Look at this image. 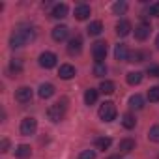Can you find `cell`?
<instances>
[{
    "label": "cell",
    "mask_w": 159,
    "mask_h": 159,
    "mask_svg": "<svg viewBox=\"0 0 159 159\" xmlns=\"http://www.w3.org/2000/svg\"><path fill=\"white\" fill-rule=\"evenodd\" d=\"M36 38V30L32 26H19L11 36H10V45L13 49H19L23 45H26L28 41H32Z\"/></svg>",
    "instance_id": "obj_1"
},
{
    "label": "cell",
    "mask_w": 159,
    "mask_h": 159,
    "mask_svg": "<svg viewBox=\"0 0 159 159\" xmlns=\"http://www.w3.org/2000/svg\"><path fill=\"white\" fill-rule=\"evenodd\" d=\"M98 114H99V118H101L103 122H112V120L116 118V105H114L112 101H105V103L99 107Z\"/></svg>",
    "instance_id": "obj_2"
},
{
    "label": "cell",
    "mask_w": 159,
    "mask_h": 159,
    "mask_svg": "<svg viewBox=\"0 0 159 159\" xmlns=\"http://www.w3.org/2000/svg\"><path fill=\"white\" fill-rule=\"evenodd\" d=\"M64 114H66V101L54 103V105H51L49 111H47V116H49L51 122H60V120L64 118Z\"/></svg>",
    "instance_id": "obj_3"
},
{
    "label": "cell",
    "mask_w": 159,
    "mask_h": 159,
    "mask_svg": "<svg viewBox=\"0 0 159 159\" xmlns=\"http://www.w3.org/2000/svg\"><path fill=\"white\" fill-rule=\"evenodd\" d=\"M36 129H38V120L36 118H25L21 122V135L30 137V135L36 133Z\"/></svg>",
    "instance_id": "obj_4"
},
{
    "label": "cell",
    "mask_w": 159,
    "mask_h": 159,
    "mask_svg": "<svg viewBox=\"0 0 159 159\" xmlns=\"http://www.w3.org/2000/svg\"><path fill=\"white\" fill-rule=\"evenodd\" d=\"M92 54L96 58V62H103L107 56V43L105 41H96L92 45Z\"/></svg>",
    "instance_id": "obj_5"
},
{
    "label": "cell",
    "mask_w": 159,
    "mask_h": 159,
    "mask_svg": "<svg viewBox=\"0 0 159 159\" xmlns=\"http://www.w3.org/2000/svg\"><path fill=\"white\" fill-rule=\"evenodd\" d=\"M56 60H58V58H56L54 52H49V51H47V52H41V54H39V66L45 67V69L54 67V66H56Z\"/></svg>",
    "instance_id": "obj_6"
},
{
    "label": "cell",
    "mask_w": 159,
    "mask_h": 159,
    "mask_svg": "<svg viewBox=\"0 0 159 159\" xmlns=\"http://www.w3.org/2000/svg\"><path fill=\"white\" fill-rule=\"evenodd\" d=\"M150 34H152V26H150L148 23H140V25L135 28V38H137L139 41L148 39V38H150Z\"/></svg>",
    "instance_id": "obj_7"
},
{
    "label": "cell",
    "mask_w": 159,
    "mask_h": 159,
    "mask_svg": "<svg viewBox=\"0 0 159 159\" xmlns=\"http://www.w3.org/2000/svg\"><path fill=\"white\" fill-rule=\"evenodd\" d=\"M67 36H69V28L66 25H60V26L52 28V39L54 41H64V39H67Z\"/></svg>",
    "instance_id": "obj_8"
},
{
    "label": "cell",
    "mask_w": 159,
    "mask_h": 159,
    "mask_svg": "<svg viewBox=\"0 0 159 159\" xmlns=\"http://www.w3.org/2000/svg\"><path fill=\"white\" fill-rule=\"evenodd\" d=\"M15 99H17L19 103H28V101L32 99V88H28V86H21V88L15 92Z\"/></svg>",
    "instance_id": "obj_9"
},
{
    "label": "cell",
    "mask_w": 159,
    "mask_h": 159,
    "mask_svg": "<svg viewBox=\"0 0 159 159\" xmlns=\"http://www.w3.org/2000/svg\"><path fill=\"white\" fill-rule=\"evenodd\" d=\"M129 49H127V45H124V43H118L116 47H114V56H116V60H122V62H127L129 60Z\"/></svg>",
    "instance_id": "obj_10"
},
{
    "label": "cell",
    "mask_w": 159,
    "mask_h": 159,
    "mask_svg": "<svg viewBox=\"0 0 159 159\" xmlns=\"http://www.w3.org/2000/svg\"><path fill=\"white\" fill-rule=\"evenodd\" d=\"M58 77L64 79V81H67V79H73L75 77V67L71 64H62L60 69H58Z\"/></svg>",
    "instance_id": "obj_11"
},
{
    "label": "cell",
    "mask_w": 159,
    "mask_h": 159,
    "mask_svg": "<svg viewBox=\"0 0 159 159\" xmlns=\"http://www.w3.org/2000/svg\"><path fill=\"white\" fill-rule=\"evenodd\" d=\"M81 49H83V39L79 38V36H75V38L69 39V45H67V52L69 54H79Z\"/></svg>",
    "instance_id": "obj_12"
},
{
    "label": "cell",
    "mask_w": 159,
    "mask_h": 159,
    "mask_svg": "<svg viewBox=\"0 0 159 159\" xmlns=\"http://www.w3.org/2000/svg\"><path fill=\"white\" fill-rule=\"evenodd\" d=\"M75 17H77L79 21L88 19V17H90V6H88V4H79V6L75 8Z\"/></svg>",
    "instance_id": "obj_13"
},
{
    "label": "cell",
    "mask_w": 159,
    "mask_h": 159,
    "mask_svg": "<svg viewBox=\"0 0 159 159\" xmlns=\"http://www.w3.org/2000/svg\"><path fill=\"white\" fill-rule=\"evenodd\" d=\"M129 32H131V23H129V21H125V19L118 21V25H116V34H118L120 38H125Z\"/></svg>",
    "instance_id": "obj_14"
},
{
    "label": "cell",
    "mask_w": 159,
    "mask_h": 159,
    "mask_svg": "<svg viewBox=\"0 0 159 159\" xmlns=\"http://www.w3.org/2000/svg\"><path fill=\"white\" fill-rule=\"evenodd\" d=\"M38 94H39V98H41V99H49V98H52V96H54V86H52V84H49V83H45V84H41V86H39Z\"/></svg>",
    "instance_id": "obj_15"
},
{
    "label": "cell",
    "mask_w": 159,
    "mask_h": 159,
    "mask_svg": "<svg viewBox=\"0 0 159 159\" xmlns=\"http://www.w3.org/2000/svg\"><path fill=\"white\" fill-rule=\"evenodd\" d=\"M66 15H67V6L66 4H56L51 11V17H54V19H64Z\"/></svg>",
    "instance_id": "obj_16"
},
{
    "label": "cell",
    "mask_w": 159,
    "mask_h": 159,
    "mask_svg": "<svg viewBox=\"0 0 159 159\" xmlns=\"http://www.w3.org/2000/svg\"><path fill=\"white\" fill-rule=\"evenodd\" d=\"M118 150H120V153H129V152H133V150H135V140H133V139H124V140H120Z\"/></svg>",
    "instance_id": "obj_17"
},
{
    "label": "cell",
    "mask_w": 159,
    "mask_h": 159,
    "mask_svg": "<svg viewBox=\"0 0 159 159\" xmlns=\"http://www.w3.org/2000/svg\"><path fill=\"white\" fill-rule=\"evenodd\" d=\"M142 73L140 71H131V73H127V84H131V86H137V84H140L142 83Z\"/></svg>",
    "instance_id": "obj_18"
},
{
    "label": "cell",
    "mask_w": 159,
    "mask_h": 159,
    "mask_svg": "<svg viewBox=\"0 0 159 159\" xmlns=\"http://www.w3.org/2000/svg\"><path fill=\"white\" fill-rule=\"evenodd\" d=\"M86 32H88V36H99V34L103 32V25H101V21H94V23H90L88 28H86Z\"/></svg>",
    "instance_id": "obj_19"
},
{
    "label": "cell",
    "mask_w": 159,
    "mask_h": 159,
    "mask_svg": "<svg viewBox=\"0 0 159 159\" xmlns=\"http://www.w3.org/2000/svg\"><path fill=\"white\" fill-rule=\"evenodd\" d=\"M129 107L135 109V111L142 109V107H144V99H142V96H139V94L131 96V98H129Z\"/></svg>",
    "instance_id": "obj_20"
},
{
    "label": "cell",
    "mask_w": 159,
    "mask_h": 159,
    "mask_svg": "<svg viewBox=\"0 0 159 159\" xmlns=\"http://www.w3.org/2000/svg\"><path fill=\"white\" fill-rule=\"evenodd\" d=\"M30 153H32V150H30V146H26V144L17 146V150H15V155H17L19 159H28Z\"/></svg>",
    "instance_id": "obj_21"
},
{
    "label": "cell",
    "mask_w": 159,
    "mask_h": 159,
    "mask_svg": "<svg viewBox=\"0 0 159 159\" xmlns=\"http://www.w3.org/2000/svg\"><path fill=\"white\" fill-rule=\"evenodd\" d=\"M122 124H124L125 129H133L135 124H137V120H135V116H133L131 112H125V114L122 116Z\"/></svg>",
    "instance_id": "obj_22"
},
{
    "label": "cell",
    "mask_w": 159,
    "mask_h": 159,
    "mask_svg": "<svg viewBox=\"0 0 159 159\" xmlns=\"http://www.w3.org/2000/svg\"><path fill=\"white\" fill-rule=\"evenodd\" d=\"M111 144H112V140H111L109 137H101V139H96V148H98V150H101V152L109 150V148H111Z\"/></svg>",
    "instance_id": "obj_23"
},
{
    "label": "cell",
    "mask_w": 159,
    "mask_h": 159,
    "mask_svg": "<svg viewBox=\"0 0 159 159\" xmlns=\"http://www.w3.org/2000/svg\"><path fill=\"white\" fill-rule=\"evenodd\" d=\"M84 101H86V105H94L98 101V90L96 88H88L86 94H84Z\"/></svg>",
    "instance_id": "obj_24"
},
{
    "label": "cell",
    "mask_w": 159,
    "mask_h": 159,
    "mask_svg": "<svg viewBox=\"0 0 159 159\" xmlns=\"http://www.w3.org/2000/svg\"><path fill=\"white\" fill-rule=\"evenodd\" d=\"M146 58H148V54H146V52L135 51V52H131V54H129V60H127V62H144Z\"/></svg>",
    "instance_id": "obj_25"
},
{
    "label": "cell",
    "mask_w": 159,
    "mask_h": 159,
    "mask_svg": "<svg viewBox=\"0 0 159 159\" xmlns=\"http://www.w3.org/2000/svg\"><path fill=\"white\" fill-rule=\"evenodd\" d=\"M99 92H103V94H112L114 92V83L112 81H103L101 83V86H99Z\"/></svg>",
    "instance_id": "obj_26"
},
{
    "label": "cell",
    "mask_w": 159,
    "mask_h": 159,
    "mask_svg": "<svg viewBox=\"0 0 159 159\" xmlns=\"http://www.w3.org/2000/svg\"><path fill=\"white\" fill-rule=\"evenodd\" d=\"M105 73H107L105 62H96V66H94V75H96V77H103Z\"/></svg>",
    "instance_id": "obj_27"
},
{
    "label": "cell",
    "mask_w": 159,
    "mask_h": 159,
    "mask_svg": "<svg viewBox=\"0 0 159 159\" xmlns=\"http://www.w3.org/2000/svg\"><path fill=\"white\" fill-rule=\"evenodd\" d=\"M148 99H150V103H157L159 101V86H152L148 90Z\"/></svg>",
    "instance_id": "obj_28"
},
{
    "label": "cell",
    "mask_w": 159,
    "mask_h": 159,
    "mask_svg": "<svg viewBox=\"0 0 159 159\" xmlns=\"http://www.w3.org/2000/svg\"><path fill=\"white\" fill-rule=\"evenodd\" d=\"M148 139H150L152 142H159V125H153V127L150 129V133H148Z\"/></svg>",
    "instance_id": "obj_29"
},
{
    "label": "cell",
    "mask_w": 159,
    "mask_h": 159,
    "mask_svg": "<svg viewBox=\"0 0 159 159\" xmlns=\"http://www.w3.org/2000/svg\"><path fill=\"white\" fill-rule=\"evenodd\" d=\"M21 69H23L21 60H11V64H10V73H21Z\"/></svg>",
    "instance_id": "obj_30"
},
{
    "label": "cell",
    "mask_w": 159,
    "mask_h": 159,
    "mask_svg": "<svg viewBox=\"0 0 159 159\" xmlns=\"http://www.w3.org/2000/svg\"><path fill=\"white\" fill-rule=\"evenodd\" d=\"M79 159H96V150H83L79 153Z\"/></svg>",
    "instance_id": "obj_31"
},
{
    "label": "cell",
    "mask_w": 159,
    "mask_h": 159,
    "mask_svg": "<svg viewBox=\"0 0 159 159\" xmlns=\"http://www.w3.org/2000/svg\"><path fill=\"white\" fill-rule=\"evenodd\" d=\"M125 10H127V4H125V2H116V4L112 6V11H114L116 15H120V13H124Z\"/></svg>",
    "instance_id": "obj_32"
},
{
    "label": "cell",
    "mask_w": 159,
    "mask_h": 159,
    "mask_svg": "<svg viewBox=\"0 0 159 159\" xmlns=\"http://www.w3.org/2000/svg\"><path fill=\"white\" fill-rule=\"evenodd\" d=\"M148 75L159 77V66H150V67H148Z\"/></svg>",
    "instance_id": "obj_33"
},
{
    "label": "cell",
    "mask_w": 159,
    "mask_h": 159,
    "mask_svg": "<svg viewBox=\"0 0 159 159\" xmlns=\"http://www.w3.org/2000/svg\"><path fill=\"white\" fill-rule=\"evenodd\" d=\"M150 13H152L153 17H159V2H155V4L150 6Z\"/></svg>",
    "instance_id": "obj_34"
},
{
    "label": "cell",
    "mask_w": 159,
    "mask_h": 159,
    "mask_svg": "<svg viewBox=\"0 0 159 159\" xmlns=\"http://www.w3.org/2000/svg\"><path fill=\"white\" fill-rule=\"evenodd\" d=\"M8 148H10V140L2 139V142H0V152H8Z\"/></svg>",
    "instance_id": "obj_35"
},
{
    "label": "cell",
    "mask_w": 159,
    "mask_h": 159,
    "mask_svg": "<svg viewBox=\"0 0 159 159\" xmlns=\"http://www.w3.org/2000/svg\"><path fill=\"white\" fill-rule=\"evenodd\" d=\"M155 45H157V49H159V36L155 38Z\"/></svg>",
    "instance_id": "obj_36"
},
{
    "label": "cell",
    "mask_w": 159,
    "mask_h": 159,
    "mask_svg": "<svg viewBox=\"0 0 159 159\" xmlns=\"http://www.w3.org/2000/svg\"><path fill=\"white\" fill-rule=\"evenodd\" d=\"M109 159H120V155H112V157H109Z\"/></svg>",
    "instance_id": "obj_37"
}]
</instances>
